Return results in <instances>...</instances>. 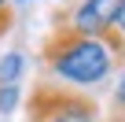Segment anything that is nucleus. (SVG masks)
I'll return each instance as SVG.
<instances>
[{
  "mask_svg": "<svg viewBox=\"0 0 125 122\" xmlns=\"http://www.w3.org/2000/svg\"><path fill=\"white\" fill-rule=\"evenodd\" d=\"M11 30V4H8V0H0V37H4Z\"/></svg>",
  "mask_w": 125,
  "mask_h": 122,
  "instance_id": "423d86ee",
  "label": "nucleus"
},
{
  "mask_svg": "<svg viewBox=\"0 0 125 122\" xmlns=\"http://www.w3.org/2000/svg\"><path fill=\"white\" fill-rule=\"evenodd\" d=\"M125 59V33L118 26L103 33H81L74 26H55L44 41V63L55 78L70 85H99Z\"/></svg>",
  "mask_w": 125,
  "mask_h": 122,
  "instance_id": "f257e3e1",
  "label": "nucleus"
},
{
  "mask_svg": "<svg viewBox=\"0 0 125 122\" xmlns=\"http://www.w3.org/2000/svg\"><path fill=\"white\" fill-rule=\"evenodd\" d=\"M15 4H30V0H15Z\"/></svg>",
  "mask_w": 125,
  "mask_h": 122,
  "instance_id": "1a4fd4ad",
  "label": "nucleus"
},
{
  "mask_svg": "<svg viewBox=\"0 0 125 122\" xmlns=\"http://www.w3.org/2000/svg\"><path fill=\"white\" fill-rule=\"evenodd\" d=\"M19 74H22V55L19 52L0 59V81H19Z\"/></svg>",
  "mask_w": 125,
  "mask_h": 122,
  "instance_id": "20e7f679",
  "label": "nucleus"
},
{
  "mask_svg": "<svg viewBox=\"0 0 125 122\" xmlns=\"http://www.w3.org/2000/svg\"><path fill=\"white\" fill-rule=\"evenodd\" d=\"M19 104V81H0V115L15 111Z\"/></svg>",
  "mask_w": 125,
  "mask_h": 122,
  "instance_id": "39448f33",
  "label": "nucleus"
},
{
  "mask_svg": "<svg viewBox=\"0 0 125 122\" xmlns=\"http://www.w3.org/2000/svg\"><path fill=\"white\" fill-rule=\"evenodd\" d=\"M30 122H96V104L70 89H33L30 96Z\"/></svg>",
  "mask_w": 125,
  "mask_h": 122,
  "instance_id": "f03ea898",
  "label": "nucleus"
},
{
  "mask_svg": "<svg viewBox=\"0 0 125 122\" xmlns=\"http://www.w3.org/2000/svg\"><path fill=\"white\" fill-rule=\"evenodd\" d=\"M114 26H118L121 33H125V4H121V11H118V22H114Z\"/></svg>",
  "mask_w": 125,
  "mask_h": 122,
  "instance_id": "6e6552de",
  "label": "nucleus"
},
{
  "mask_svg": "<svg viewBox=\"0 0 125 122\" xmlns=\"http://www.w3.org/2000/svg\"><path fill=\"white\" fill-rule=\"evenodd\" d=\"M125 0H81V4L70 11V26L81 30V33H103L118 22V11H121Z\"/></svg>",
  "mask_w": 125,
  "mask_h": 122,
  "instance_id": "7ed1b4c3",
  "label": "nucleus"
},
{
  "mask_svg": "<svg viewBox=\"0 0 125 122\" xmlns=\"http://www.w3.org/2000/svg\"><path fill=\"white\" fill-rule=\"evenodd\" d=\"M114 107H118V115H125V74H121V81L114 89Z\"/></svg>",
  "mask_w": 125,
  "mask_h": 122,
  "instance_id": "0eeeda50",
  "label": "nucleus"
}]
</instances>
